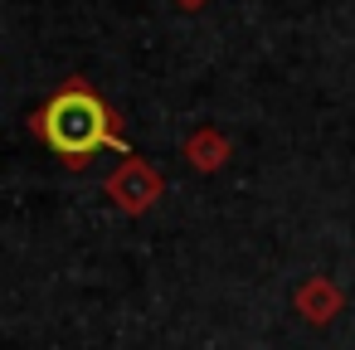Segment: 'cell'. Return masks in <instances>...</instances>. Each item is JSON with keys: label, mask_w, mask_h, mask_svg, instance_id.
I'll return each mask as SVG.
<instances>
[{"label": "cell", "mask_w": 355, "mask_h": 350, "mask_svg": "<svg viewBox=\"0 0 355 350\" xmlns=\"http://www.w3.org/2000/svg\"><path fill=\"white\" fill-rule=\"evenodd\" d=\"M44 141H49L64 161L83 166L98 146H117V132L107 127V107H103L88 88H64V93L44 107Z\"/></svg>", "instance_id": "cell-1"}]
</instances>
